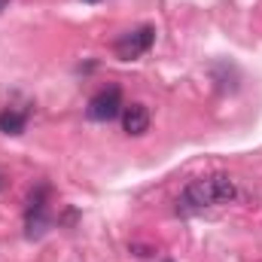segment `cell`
Masks as SVG:
<instances>
[{
  "label": "cell",
  "mask_w": 262,
  "mask_h": 262,
  "mask_svg": "<svg viewBox=\"0 0 262 262\" xmlns=\"http://www.w3.org/2000/svg\"><path fill=\"white\" fill-rule=\"evenodd\" d=\"M6 6H9V0H0V12H3V9H6Z\"/></svg>",
  "instance_id": "7"
},
{
  "label": "cell",
  "mask_w": 262,
  "mask_h": 262,
  "mask_svg": "<svg viewBox=\"0 0 262 262\" xmlns=\"http://www.w3.org/2000/svg\"><path fill=\"white\" fill-rule=\"evenodd\" d=\"M152 40H156V28L152 25H143V28H137L131 34H122L116 40V55L122 61H134V58H140L143 52L152 49Z\"/></svg>",
  "instance_id": "3"
},
{
  "label": "cell",
  "mask_w": 262,
  "mask_h": 262,
  "mask_svg": "<svg viewBox=\"0 0 262 262\" xmlns=\"http://www.w3.org/2000/svg\"><path fill=\"white\" fill-rule=\"evenodd\" d=\"M122 107H125L122 104V89L116 82H110V85H104L101 92L92 95V101L85 107V116L92 122H113L116 116H122Z\"/></svg>",
  "instance_id": "2"
},
{
  "label": "cell",
  "mask_w": 262,
  "mask_h": 262,
  "mask_svg": "<svg viewBox=\"0 0 262 262\" xmlns=\"http://www.w3.org/2000/svg\"><path fill=\"white\" fill-rule=\"evenodd\" d=\"M28 128V116L18 113V110H3L0 113V131L3 134H21Z\"/></svg>",
  "instance_id": "6"
},
{
  "label": "cell",
  "mask_w": 262,
  "mask_h": 262,
  "mask_svg": "<svg viewBox=\"0 0 262 262\" xmlns=\"http://www.w3.org/2000/svg\"><path fill=\"white\" fill-rule=\"evenodd\" d=\"M238 198V183L235 177L229 174H210V177H198V180H189L183 186V192L177 198V213L189 216V213H198L204 207H213V204H229Z\"/></svg>",
  "instance_id": "1"
},
{
  "label": "cell",
  "mask_w": 262,
  "mask_h": 262,
  "mask_svg": "<svg viewBox=\"0 0 262 262\" xmlns=\"http://www.w3.org/2000/svg\"><path fill=\"white\" fill-rule=\"evenodd\" d=\"M49 204H46V186H40L37 192L28 198V210H25V226H28V238H40L49 229Z\"/></svg>",
  "instance_id": "4"
},
{
  "label": "cell",
  "mask_w": 262,
  "mask_h": 262,
  "mask_svg": "<svg viewBox=\"0 0 262 262\" xmlns=\"http://www.w3.org/2000/svg\"><path fill=\"white\" fill-rule=\"evenodd\" d=\"M0 189H3V177H0Z\"/></svg>",
  "instance_id": "9"
},
{
  "label": "cell",
  "mask_w": 262,
  "mask_h": 262,
  "mask_svg": "<svg viewBox=\"0 0 262 262\" xmlns=\"http://www.w3.org/2000/svg\"><path fill=\"white\" fill-rule=\"evenodd\" d=\"M122 128H125L128 137H143L149 131V110H146V104L122 107Z\"/></svg>",
  "instance_id": "5"
},
{
  "label": "cell",
  "mask_w": 262,
  "mask_h": 262,
  "mask_svg": "<svg viewBox=\"0 0 262 262\" xmlns=\"http://www.w3.org/2000/svg\"><path fill=\"white\" fill-rule=\"evenodd\" d=\"M82 3H101V0H82Z\"/></svg>",
  "instance_id": "8"
},
{
  "label": "cell",
  "mask_w": 262,
  "mask_h": 262,
  "mask_svg": "<svg viewBox=\"0 0 262 262\" xmlns=\"http://www.w3.org/2000/svg\"><path fill=\"white\" fill-rule=\"evenodd\" d=\"M165 262H171V259H165Z\"/></svg>",
  "instance_id": "10"
}]
</instances>
